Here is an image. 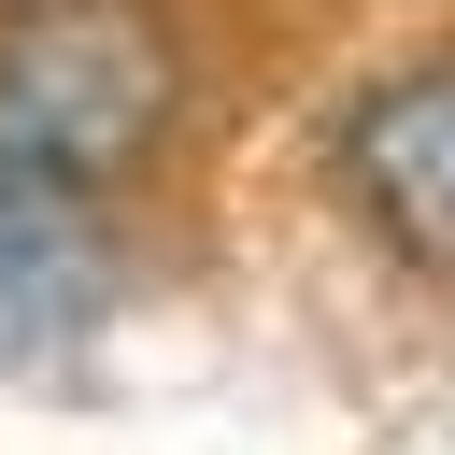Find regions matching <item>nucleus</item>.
I'll use <instances>...</instances> for the list:
<instances>
[{
	"mask_svg": "<svg viewBox=\"0 0 455 455\" xmlns=\"http://www.w3.org/2000/svg\"><path fill=\"white\" fill-rule=\"evenodd\" d=\"M171 114H185V43L156 28V0H14L0 14V171L100 199L114 171L171 142Z\"/></svg>",
	"mask_w": 455,
	"mask_h": 455,
	"instance_id": "nucleus-1",
	"label": "nucleus"
},
{
	"mask_svg": "<svg viewBox=\"0 0 455 455\" xmlns=\"http://www.w3.org/2000/svg\"><path fill=\"white\" fill-rule=\"evenodd\" d=\"M341 199L412 270H455V57H412L341 114Z\"/></svg>",
	"mask_w": 455,
	"mask_h": 455,
	"instance_id": "nucleus-2",
	"label": "nucleus"
},
{
	"mask_svg": "<svg viewBox=\"0 0 455 455\" xmlns=\"http://www.w3.org/2000/svg\"><path fill=\"white\" fill-rule=\"evenodd\" d=\"M100 299H114L100 199H71L43 171H0V355H57Z\"/></svg>",
	"mask_w": 455,
	"mask_h": 455,
	"instance_id": "nucleus-3",
	"label": "nucleus"
}]
</instances>
